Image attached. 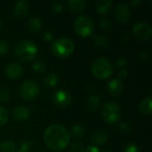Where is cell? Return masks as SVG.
Returning <instances> with one entry per match:
<instances>
[{
  "label": "cell",
  "mask_w": 152,
  "mask_h": 152,
  "mask_svg": "<svg viewBox=\"0 0 152 152\" xmlns=\"http://www.w3.org/2000/svg\"><path fill=\"white\" fill-rule=\"evenodd\" d=\"M126 64H127V59L126 57H120V58L117 59L115 61V67L117 69H122V68L126 67Z\"/></svg>",
  "instance_id": "cell-32"
},
{
  "label": "cell",
  "mask_w": 152,
  "mask_h": 152,
  "mask_svg": "<svg viewBox=\"0 0 152 152\" xmlns=\"http://www.w3.org/2000/svg\"><path fill=\"white\" fill-rule=\"evenodd\" d=\"M43 38L47 41V42H52L53 39V33H51L50 31H45L44 34H43Z\"/></svg>",
  "instance_id": "cell-36"
},
{
  "label": "cell",
  "mask_w": 152,
  "mask_h": 152,
  "mask_svg": "<svg viewBox=\"0 0 152 152\" xmlns=\"http://www.w3.org/2000/svg\"><path fill=\"white\" fill-rule=\"evenodd\" d=\"M38 53L37 45L30 40L19 42L13 50L14 56L21 61H29L33 60Z\"/></svg>",
  "instance_id": "cell-2"
},
{
  "label": "cell",
  "mask_w": 152,
  "mask_h": 152,
  "mask_svg": "<svg viewBox=\"0 0 152 152\" xmlns=\"http://www.w3.org/2000/svg\"><path fill=\"white\" fill-rule=\"evenodd\" d=\"M93 75L98 79H107L113 73V67L111 63L103 58L96 59L91 65Z\"/></svg>",
  "instance_id": "cell-5"
},
{
  "label": "cell",
  "mask_w": 152,
  "mask_h": 152,
  "mask_svg": "<svg viewBox=\"0 0 152 152\" xmlns=\"http://www.w3.org/2000/svg\"><path fill=\"white\" fill-rule=\"evenodd\" d=\"M140 4H141V0H134L132 2V5L134 7H138L140 5Z\"/></svg>",
  "instance_id": "cell-40"
},
{
  "label": "cell",
  "mask_w": 152,
  "mask_h": 152,
  "mask_svg": "<svg viewBox=\"0 0 152 152\" xmlns=\"http://www.w3.org/2000/svg\"><path fill=\"white\" fill-rule=\"evenodd\" d=\"M46 63L44 61L38 60L36 61L33 64H32V69H34L35 72L37 73H43L46 70Z\"/></svg>",
  "instance_id": "cell-25"
},
{
  "label": "cell",
  "mask_w": 152,
  "mask_h": 152,
  "mask_svg": "<svg viewBox=\"0 0 152 152\" xmlns=\"http://www.w3.org/2000/svg\"><path fill=\"white\" fill-rule=\"evenodd\" d=\"M102 152H110V151H102Z\"/></svg>",
  "instance_id": "cell-42"
},
{
  "label": "cell",
  "mask_w": 152,
  "mask_h": 152,
  "mask_svg": "<svg viewBox=\"0 0 152 152\" xmlns=\"http://www.w3.org/2000/svg\"><path fill=\"white\" fill-rule=\"evenodd\" d=\"M112 2L110 0H98L95 3V10L100 14H106L110 7H111Z\"/></svg>",
  "instance_id": "cell-17"
},
{
  "label": "cell",
  "mask_w": 152,
  "mask_h": 152,
  "mask_svg": "<svg viewBox=\"0 0 152 152\" xmlns=\"http://www.w3.org/2000/svg\"><path fill=\"white\" fill-rule=\"evenodd\" d=\"M12 117L15 121L20 122L29 118L30 110L26 106H17L12 111Z\"/></svg>",
  "instance_id": "cell-12"
},
{
  "label": "cell",
  "mask_w": 152,
  "mask_h": 152,
  "mask_svg": "<svg viewBox=\"0 0 152 152\" xmlns=\"http://www.w3.org/2000/svg\"><path fill=\"white\" fill-rule=\"evenodd\" d=\"M127 75H128V72H127V70L126 69H122V70H120L119 71V73H118V79H120L121 81L122 80H124V79H126V77H127Z\"/></svg>",
  "instance_id": "cell-37"
},
{
  "label": "cell",
  "mask_w": 152,
  "mask_h": 152,
  "mask_svg": "<svg viewBox=\"0 0 152 152\" xmlns=\"http://www.w3.org/2000/svg\"><path fill=\"white\" fill-rule=\"evenodd\" d=\"M20 95L24 101H32L39 94V86L34 80L28 79L20 86Z\"/></svg>",
  "instance_id": "cell-7"
},
{
  "label": "cell",
  "mask_w": 152,
  "mask_h": 152,
  "mask_svg": "<svg viewBox=\"0 0 152 152\" xmlns=\"http://www.w3.org/2000/svg\"><path fill=\"white\" fill-rule=\"evenodd\" d=\"M28 28L32 33H37L42 28V20L38 17H32L28 21Z\"/></svg>",
  "instance_id": "cell-18"
},
{
  "label": "cell",
  "mask_w": 152,
  "mask_h": 152,
  "mask_svg": "<svg viewBox=\"0 0 152 152\" xmlns=\"http://www.w3.org/2000/svg\"><path fill=\"white\" fill-rule=\"evenodd\" d=\"M32 147V142L29 140H23L21 141L19 150L17 152H28L29 149Z\"/></svg>",
  "instance_id": "cell-28"
},
{
  "label": "cell",
  "mask_w": 152,
  "mask_h": 152,
  "mask_svg": "<svg viewBox=\"0 0 152 152\" xmlns=\"http://www.w3.org/2000/svg\"><path fill=\"white\" fill-rule=\"evenodd\" d=\"M11 97V91L8 87L3 86L0 88V102H7Z\"/></svg>",
  "instance_id": "cell-27"
},
{
  "label": "cell",
  "mask_w": 152,
  "mask_h": 152,
  "mask_svg": "<svg viewBox=\"0 0 152 152\" xmlns=\"http://www.w3.org/2000/svg\"><path fill=\"white\" fill-rule=\"evenodd\" d=\"M108 141V134L102 130H96L90 135V142L94 146L104 145Z\"/></svg>",
  "instance_id": "cell-15"
},
{
  "label": "cell",
  "mask_w": 152,
  "mask_h": 152,
  "mask_svg": "<svg viewBox=\"0 0 152 152\" xmlns=\"http://www.w3.org/2000/svg\"><path fill=\"white\" fill-rule=\"evenodd\" d=\"M118 127L119 129L123 132V133H131L132 132V126L131 125L126 122V121H123V122H120L119 125H118Z\"/></svg>",
  "instance_id": "cell-31"
},
{
  "label": "cell",
  "mask_w": 152,
  "mask_h": 152,
  "mask_svg": "<svg viewBox=\"0 0 152 152\" xmlns=\"http://www.w3.org/2000/svg\"><path fill=\"white\" fill-rule=\"evenodd\" d=\"M101 99L97 95H91L86 102V107L90 111H94L101 106Z\"/></svg>",
  "instance_id": "cell-21"
},
{
  "label": "cell",
  "mask_w": 152,
  "mask_h": 152,
  "mask_svg": "<svg viewBox=\"0 0 152 152\" xmlns=\"http://www.w3.org/2000/svg\"><path fill=\"white\" fill-rule=\"evenodd\" d=\"M121 109L118 104L114 102H106L102 110H101V116L102 119L107 124H116L119 121L121 118Z\"/></svg>",
  "instance_id": "cell-6"
},
{
  "label": "cell",
  "mask_w": 152,
  "mask_h": 152,
  "mask_svg": "<svg viewBox=\"0 0 152 152\" xmlns=\"http://www.w3.org/2000/svg\"><path fill=\"white\" fill-rule=\"evenodd\" d=\"M52 101L55 106L58 108H66L68 107L70 102H71V96L70 94L62 89L56 90L53 94H52Z\"/></svg>",
  "instance_id": "cell-8"
},
{
  "label": "cell",
  "mask_w": 152,
  "mask_h": 152,
  "mask_svg": "<svg viewBox=\"0 0 152 152\" xmlns=\"http://www.w3.org/2000/svg\"><path fill=\"white\" fill-rule=\"evenodd\" d=\"M16 145L10 140H5L0 143V152H15Z\"/></svg>",
  "instance_id": "cell-23"
},
{
  "label": "cell",
  "mask_w": 152,
  "mask_h": 152,
  "mask_svg": "<svg viewBox=\"0 0 152 152\" xmlns=\"http://www.w3.org/2000/svg\"><path fill=\"white\" fill-rule=\"evenodd\" d=\"M139 58H140L141 60H143V61L147 60V59L149 58V53H148L147 51H142V52H141V53H139Z\"/></svg>",
  "instance_id": "cell-39"
},
{
  "label": "cell",
  "mask_w": 152,
  "mask_h": 152,
  "mask_svg": "<svg viewBox=\"0 0 152 152\" xmlns=\"http://www.w3.org/2000/svg\"><path fill=\"white\" fill-rule=\"evenodd\" d=\"M59 83V77L57 74L52 72L47 74L43 78V84L45 87H54Z\"/></svg>",
  "instance_id": "cell-19"
},
{
  "label": "cell",
  "mask_w": 152,
  "mask_h": 152,
  "mask_svg": "<svg viewBox=\"0 0 152 152\" xmlns=\"http://www.w3.org/2000/svg\"><path fill=\"white\" fill-rule=\"evenodd\" d=\"M108 91L109 93L113 95V96H118L120 94H122L123 91H124V85L123 82L118 79V78H114L111 79L107 86Z\"/></svg>",
  "instance_id": "cell-14"
},
{
  "label": "cell",
  "mask_w": 152,
  "mask_h": 152,
  "mask_svg": "<svg viewBox=\"0 0 152 152\" xmlns=\"http://www.w3.org/2000/svg\"><path fill=\"white\" fill-rule=\"evenodd\" d=\"M67 5L71 12L79 13L86 9V3L84 0H69L67 2Z\"/></svg>",
  "instance_id": "cell-16"
},
{
  "label": "cell",
  "mask_w": 152,
  "mask_h": 152,
  "mask_svg": "<svg viewBox=\"0 0 152 152\" xmlns=\"http://www.w3.org/2000/svg\"><path fill=\"white\" fill-rule=\"evenodd\" d=\"M85 152H101V151L97 146L90 145L86 148V150H85Z\"/></svg>",
  "instance_id": "cell-38"
},
{
  "label": "cell",
  "mask_w": 152,
  "mask_h": 152,
  "mask_svg": "<svg viewBox=\"0 0 152 152\" xmlns=\"http://www.w3.org/2000/svg\"><path fill=\"white\" fill-rule=\"evenodd\" d=\"M69 152H85V148L81 143L75 142L70 146Z\"/></svg>",
  "instance_id": "cell-33"
},
{
  "label": "cell",
  "mask_w": 152,
  "mask_h": 152,
  "mask_svg": "<svg viewBox=\"0 0 152 152\" xmlns=\"http://www.w3.org/2000/svg\"><path fill=\"white\" fill-rule=\"evenodd\" d=\"M8 50V44L4 41V40H0V56L4 55Z\"/></svg>",
  "instance_id": "cell-35"
},
{
  "label": "cell",
  "mask_w": 152,
  "mask_h": 152,
  "mask_svg": "<svg viewBox=\"0 0 152 152\" xmlns=\"http://www.w3.org/2000/svg\"><path fill=\"white\" fill-rule=\"evenodd\" d=\"M3 27H4V25H3V23H2V21L0 20V32L3 30Z\"/></svg>",
  "instance_id": "cell-41"
},
{
  "label": "cell",
  "mask_w": 152,
  "mask_h": 152,
  "mask_svg": "<svg viewBox=\"0 0 152 152\" xmlns=\"http://www.w3.org/2000/svg\"><path fill=\"white\" fill-rule=\"evenodd\" d=\"M151 97H148L143 99L139 105V109L140 111L144 114V115H151L152 111V107H151Z\"/></svg>",
  "instance_id": "cell-20"
},
{
  "label": "cell",
  "mask_w": 152,
  "mask_h": 152,
  "mask_svg": "<svg viewBox=\"0 0 152 152\" xmlns=\"http://www.w3.org/2000/svg\"><path fill=\"white\" fill-rule=\"evenodd\" d=\"M73 27L75 32L78 36L82 37H87L94 34V22L93 19L89 16L80 15L75 20L73 23Z\"/></svg>",
  "instance_id": "cell-4"
},
{
  "label": "cell",
  "mask_w": 152,
  "mask_h": 152,
  "mask_svg": "<svg viewBox=\"0 0 152 152\" xmlns=\"http://www.w3.org/2000/svg\"><path fill=\"white\" fill-rule=\"evenodd\" d=\"M70 134L75 139L83 138L84 135L86 134V128L82 125H79V124L75 125V126H72V128L70 130Z\"/></svg>",
  "instance_id": "cell-22"
},
{
  "label": "cell",
  "mask_w": 152,
  "mask_h": 152,
  "mask_svg": "<svg viewBox=\"0 0 152 152\" xmlns=\"http://www.w3.org/2000/svg\"><path fill=\"white\" fill-rule=\"evenodd\" d=\"M94 45L99 48L104 49L109 45L108 38L103 36H101V35L94 36Z\"/></svg>",
  "instance_id": "cell-24"
},
{
  "label": "cell",
  "mask_w": 152,
  "mask_h": 152,
  "mask_svg": "<svg viewBox=\"0 0 152 152\" xmlns=\"http://www.w3.org/2000/svg\"><path fill=\"white\" fill-rule=\"evenodd\" d=\"M99 26L103 30H110L112 28V23L109 19H102L99 21Z\"/></svg>",
  "instance_id": "cell-30"
},
{
  "label": "cell",
  "mask_w": 152,
  "mask_h": 152,
  "mask_svg": "<svg viewBox=\"0 0 152 152\" xmlns=\"http://www.w3.org/2000/svg\"><path fill=\"white\" fill-rule=\"evenodd\" d=\"M9 120V113L5 108L0 105V127L4 126Z\"/></svg>",
  "instance_id": "cell-26"
},
{
  "label": "cell",
  "mask_w": 152,
  "mask_h": 152,
  "mask_svg": "<svg viewBox=\"0 0 152 152\" xmlns=\"http://www.w3.org/2000/svg\"><path fill=\"white\" fill-rule=\"evenodd\" d=\"M133 34L136 38L140 40H147L151 37V27L143 21L137 22L133 27Z\"/></svg>",
  "instance_id": "cell-10"
},
{
  "label": "cell",
  "mask_w": 152,
  "mask_h": 152,
  "mask_svg": "<svg viewBox=\"0 0 152 152\" xmlns=\"http://www.w3.org/2000/svg\"><path fill=\"white\" fill-rule=\"evenodd\" d=\"M28 12H29V4L26 0H20L17 2L13 9V14L18 19L25 18L28 13Z\"/></svg>",
  "instance_id": "cell-13"
},
{
  "label": "cell",
  "mask_w": 152,
  "mask_h": 152,
  "mask_svg": "<svg viewBox=\"0 0 152 152\" xmlns=\"http://www.w3.org/2000/svg\"><path fill=\"white\" fill-rule=\"evenodd\" d=\"M123 151L124 152H139V147L134 143V142H126L123 146Z\"/></svg>",
  "instance_id": "cell-29"
},
{
  "label": "cell",
  "mask_w": 152,
  "mask_h": 152,
  "mask_svg": "<svg viewBox=\"0 0 152 152\" xmlns=\"http://www.w3.org/2000/svg\"><path fill=\"white\" fill-rule=\"evenodd\" d=\"M51 50L58 58H68L73 53L75 50V44L70 38L61 37L53 42Z\"/></svg>",
  "instance_id": "cell-3"
},
{
  "label": "cell",
  "mask_w": 152,
  "mask_h": 152,
  "mask_svg": "<svg viewBox=\"0 0 152 152\" xmlns=\"http://www.w3.org/2000/svg\"><path fill=\"white\" fill-rule=\"evenodd\" d=\"M131 16L130 7L126 4H118L114 9V18L119 24H126Z\"/></svg>",
  "instance_id": "cell-9"
},
{
  "label": "cell",
  "mask_w": 152,
  "mask_h": 152,
  "mask_svg": "<svg viewBox=\"0 0 152 152\" xmlns=\"http://www.w3.org/2000/svg\"><path fill=\"white\" fill-rule=\"evenodd\" d=\"M70 136L67 129L58 124L49 126L44 133L45 145L53 151H63L69 144Z\"/></svg>",
  "instance_id": "cell-1"
},
{
  "label": "cell",
  "mask_w": 152,
  "mask_h": 152,
  "mask_svg": "<svg viewBox=\"0 0 152 152\" xmlns=\"http://www.w3.org/2000/svg\"><path fill=\"white\" fill-rule=\"evenodd\" d=\"M51 8H52V10H53L54 12L58 13V12H61L63 10V5H62L61 3L55 2V3H53V4L51 5Z\"/></svg>",
  "instance_id": "cell-34"
},
{
  "label": "cell",
  "mask_w": 152,
  "mask_h": 152,
  "mask_svg": "<svg viewBox=\"0 0 152 152\" xmlns=\"http://www.w3.org/2000/svg\"><path fill=\"white\" fill-rule=\"evenodd\" d=\"M34 152H39V151H34Z\"/></svg>",
  "instance_id": "cell-43"
},
{
  "label": "cell",
  "mask_w": 152,
  "mask_h": 152,
  "mask_svg": "<svg viewBox=\"0 0 152 152\" xmlns=\"http://www.w3.org/2000/svg\"><path fill=\"white\" fill-rule=\"evenodd\" d=\"M5 75L10 79H17L23 73L22 66L18 62H12L8 64L4 69Z\"/></svg>",
  "instance_id": "cell-11"
}]
</instances>
